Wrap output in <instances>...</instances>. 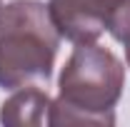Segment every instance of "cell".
I'll use <instances>...</instances> for the list:
<instances>
[{"instance_id":"6","label":"cell","mask_w":130,"mask_h":127,"mask_svg":"<svg viewBox=\"0 0 130 127\" xmlns=\"http://www.w3.org/2000/svg\"><path fill=\"white\" fill-rule=\"evenodd\" d=\"M123 45H125V60H128V67H130V37L123 43Z\"/></svg>"},{"instance_id":"1","label":"cell","mask_w":130,"mask_h":127,"mask_svg":"<svg viewBox=\"0 0 130 127\" xmlns=\"http://www.w3.org/2000/svg\"><path fill=\"white\" fill-rule=\"evenodd\" d=\"M48 125H115V105L123 97L125 67L98 43H78L58 80Z\"/></svg>"},{"instance_id":"4","label":"cell","mask_w":130,"mask_h":127,"mask_svg":"<svg viewBox=\"0 0 130 127\" xmlns=\"http://www.w3.org/2000/svg\"><path fill=\"white\" fill-rule=\"evenodd\" d=\"M53 100L40 87H18L0 105V122L10 127H40L48 122Z\"/></svg>"},{"instance_id":"2","label":"cell","mask_w":130,"mask_h":127,"mask_svg":"<svg viewBox=\"0 0 130 127\" xmlns=\"http://www.w3.org/2000/svg\"><path fill=\"white\" fill-rule=\"evenodd\" d=\"M60 32L43 0H13L0 8V87L18 90L53 75Z\"/></svg>"},{"instance_id":"5","label":"cell","mask_w":130,"mask_h":127,"mask_svg":"<svg viewBox=\"0 0 130 127\" xmlns=\"http://www.w3.org/2000/svg\"><path fill=\"white\" fill-rule=\"evenodd\" d=\"M105 30L118 43L130 37V0H105Z\"/></svg>"},{"instance_id":"7","label":"cell","mask_w":130,"mask_h":127,"mask_svg":"<svg viewBox=\"0 0 130 127\" xmlns=\"http://www.w3.org/2000/svg\"><path fill=\"white\" fill-rule=\"evenodd\" d=\"M0 8H3V0H0Z\"/></svg>"},{"instance_id":"3","label":"cell","mask_w":130,"mask_h":127,"mask_svg":"<svg viewBox=\"0 0 130 127\" xmlns=\"http://www.w3.org/2000/svg\"><path fill=\"white\" fill-rule=\"evenodd\" d=\"M50 17L60 37L78 43H98L105 32V0H48Z\"/></svg>"}]
</instances>
